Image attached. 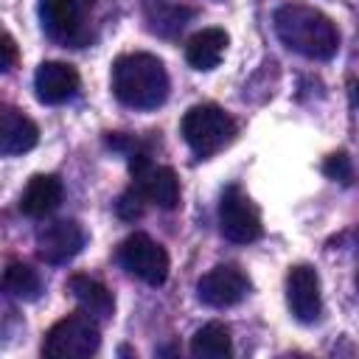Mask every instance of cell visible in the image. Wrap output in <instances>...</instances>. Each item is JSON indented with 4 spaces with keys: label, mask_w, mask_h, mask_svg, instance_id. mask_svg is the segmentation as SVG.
<instances>
[{
    "label": "cell",
    "mask_w": 359,
    "mask_h": 359,
    "mask_svg": "<svg viewBox=\"0 0 359 359\" xmlns=\"http://www.w3.org/2000/svg\"><path fill=\"white\" fill-rule=\"evenodd\" d=\"M39 20L50 39L79 45L84 39V17L79 0H39Z\"/></svg>",
    "instance_id": "8fae6325"
},
{
    "label": "cell",
    "mask_w": 359,
    "mask_h": 359,
    "mask_svg": "<svg viewBox=\"0 0 359 359\" xmlns=\"http://www.w3.org/2000/svg\"><path fill=\"white\" fill-rule=\"evenodd\" d=\"M121 266L149 286H160L168 278V252L146 233H132L118 247Z\"/></svg>",
    "instance_id": "52a82bcc"
},
{
    "label": "cell",
    "mask_w": 359,
    "mask_h": 359,
    "mask_svg": "<svg viewBox=\"0 0 359 359\" xmlns=\"http://www.w3.org/2000/svg\"><path fill=\"white\" fill-rule=\"evenodd\" d=\"M219 230L233 244H252L264 233L258 205L238 185H227L224 194H222V202H219Z\"/></svg>",
    "instance_id": "5b68a950"
},
{
    "label": "cell",
    "mask_w": 359,
    "mask_h": 359,
    "mask_svg": "<svg viewBox=\"0 0 359 359\" xmlns=\"http://www.w3.org/2000/svg\"><path fill=\"white\" fill-rule=\"evenodd\" d=\"M146 194L140 191V185H129L121 196H118V202H115V210H118V216L123 219V222H135V219H140L143 216V210H146Z\"/></svg>",
    "instance_id": "d6986e66"
},
{
    "label": "cell",
    "mask_w": 359,
    "mask_h": 359,
    "mask_svg": "<svg viewBox=\"0 0 359 359\" xmlns=\"http://www.w3.org/2000/svg\"><path fill=\"white\" fill-rule=\"evenodd\" d=\"M67 292L76 297V303L87 311V314H93L95 320H109L112 317V311H115V297H112V292L101 283V280H95V278H90V275H70L67 278Z\"/></svg>",
    "instance_id": "2e32d148"
},
{
    "label": "cell",
    "mask_w": 359,
    "mask_h": 359,
    "mask_svg": "<svg viewBox=\"0 0 359 359\" xmlns=\"http://www.w3.org/2000/svg\"><path fill=\"white\" fill-rule=\"evenodd\" d=\"M286 300L292 314L300 323H314L323 311V297H320V278L317 269L309 264H297L286 275Z\"/></svg>",
    "instance_id": "30bf717a"
},
{
    "label": "cell",
    "mask_w": 359,
    "mask_h": 359,
    "mask_svg": "<svg viewBox=\"0 0 359 359\" xmlns=\"http://www.w3.org/2000/svg\"><path fill=\"white\" fill-rule=\"evenodd\" d=\"M356 286H359V272H356Z\"/></svg>",
    "instance_id": "603a6c76"
},
{
    "label": "cell",
    "mask_w": 359,
    "mask_h": 359,
    "mask_svg": "<svg viewBox=\"0 0 359 359\" xmlns=\"http://www.w3.org/2000/svg\"><path fill=\"white\" fill-rule=\"evenodd\" d=\"M17 65V42L11 34H3V70H11Z\"/></svg>",
    "instance_id": "44dd1931"
},
{
    "label": "cell",
    "mask_w": 359,
    "mask_h": 359,
    "mask_svg": "<svg viewBox=\"0 0 359 359\" xmlns=\"http://www.w3.org/2000/svg\"><path fill=\"white\" fill-rule=\"evenodd\" d=\"M182 137L196 157H210L236 137V121L216 104H196L182 115Z\"/></svg>",
    "instance_id": "3957f363"
},
{
    "label": "cell",
    "mask_w": 359,
    "mask_h": 359,
    "mask_svg": "<svg viewBox=\"0 0 359 359\" xmlns=\"http://www.w3.org/2000/svg\"><path fill=\"white\" fill-rule=\"evenodd\" d=\"M247 292H250V278L236 264H219L196 280V297L210 309L236 306L238 300H244Z\"/></svg>",
    "instance_id": "ba28073f"
},
{
    "label": "cell",
    "mask_w": 359,
    "mask_h": 359,
    "mask_svg": "<svg viewBox=\"0 0 359 359\" xmlns=\"http://www.w3.org/2000/svg\"><path fill=\"white\" fill-rule=\"evenodd\" d=\"M36 143H39L36 123L28 115H22L20 109H14V107L6 104L0 109V151L6 157H14V154L31 151Z\"/></svg>",
    "instance_id": "4fadbf2b"
},
{
    "label": "cell",
    "mask_w": 359,
    "mask_h": 359,
    "mask_svg": "<svg viewBox=\"0 0 359 359\" xmlns=\"http://www.w3.org/2000/svg\"><path fill=\"white\" fill-rule=\"evenodd\" d=\"M79 70L67 62H42L34 73V90L42 104H65L79 90Z\"/></svg>",
    "instance_id": "7c38bea8"
},
{
    "label": "cell",
    "mask_w": 359,
    "mask_h": 359,
    "mask_svg": "<svg viewBox=\"0 0 359 359\" xmlns=\"http://www.w3.org/2000/svg\"><path fill=\"white\" fill-rule=\"evenodd\" d=\"M356 101H359V84H356Z\"/></svg>",
    "instance_id": "7402d4cb"
},
{
    "label": "cell",
    "mask_w": 359,
    "mask_h": 359,
    "mask_svg": "<svg viewBox=\"0 0 359 359\" xmlns=\"http://www.w3.org/2000/svg\"><path fill=\"white\" fill-rule=\"evenodd\" d=\"M272 22H275L278 39L289 50H294V53H300L306 59L328 62L339 50V31H337L334 20L325 17L314 6L286 3V6H280L275 11Z\"/></svg>",
    "instance_id": "6da1fadb"
},
{
    "label": "cell",
    "mask_w": 359,
    "mask_h": 359,
    "mask_svg": "<svg viewBox=\"0 0 359 359\" xmlns=\"http://www.w3.org/2000/svg\"><path fill=\"white\" fill-rule=\"evenodd\" d=\"M191 353L196 359H227L233 353V339L227 325L208 323L191 337Z\"/></svg>",
    "instance_id": "e0dca14e"
},
{
    "label": "cell",
    "mask_w": 359,
    "mask_h": 359,
    "mask_svg": "<svg viewBox=\"0 0 359 359\" xmlns=\"http://www.w3.org/2000/svg\"><path fill=\"white\" fill-rule=\"evenodd\" d=\"M323 174H325L328 180H337V182L348 185V182L353 180V163H351V157H348L345 151H334L331 157H325Z\"/></svg>",
    "instance_id": "ffe728a7"
},
{
    "label": "cell",
    "mask_w": 359,
    "mask_h": 359,
    "mask_svg": "<svg viewBox=\"0 0 359 359\" xmlns=\"http://www.w3.org/2000/svg\"><path fill=\"white\" fill-rule=\"evenodd\" d=\"M62 202V180L53 174H34L20 194V213L28 219H45Z\"/></svg>",
    "instance_id": "5bb4252c"
},
{
    "label": "cell",
    "mask_w": 359,
    "mask_h": 359,
    "mask_svg": "<svg viewBox=\"0 0 359 359\" xmlns=\"http://www.w3.org/2000/svg\"><path fill=\"white\" fill-rule=\"evenodd\" d=\"M126 157H129L132 182L140 185V191L146 194V199L154 202L163 210H174L180 205V180H177V171L168 168V165H154L151 163V154L143 146H137Z\"/></svg>",
    "instance_id": "8992f818"
},
{
    "label": "cell",
    "mask_w": 359,
    "mask_h": 359,
    "mask_svg": "<svg viewBox=\"0 0 359 359\" xmlns=\"http://www.w3.org/2000/svg\"><path fill=\"white\" fill-rule=\"evenodd\" d=\"M84 247V230L73 219H56L36 230V255L45 264H67Z\"/></svg>",
    "instance_id": "9c48e42d"
},
{
    "label": "cell",
    "mask_w": 359,
    "mask_h": 359,
    "mask_svg": "<svg viewBox=\"0 0 359 359\" xmlns=\"http://www.w3.org/2000/svg\"><path fill=\"white\" fill-rule=\"evenodd\" d=\"M227 42L230 36L224 28H202L185 42V62L194 70H213L222 62Z\"/></svg>",
    "instance_id": "9a60e30c"
},
{
    "label": "cell",
    "mask_w": 359,
    "mask_h": 359,
    "mask_svg": "<svg viewBox=\"0 0 359 359\" xmlns=\"http://www.w3.org/2000/svg\"><path fill=\"white\" fill-rule=\"evenodd\" d=\"M112 93L123 107L154 109L168 98L165 65L151 53H123L112 62Z\"/></svg>",
    "instance_id": "7a4b0ae2"
},
{
    "label": "cell",
    "mask_w": 359,
    "mask_h": 359,
    "mask_svg": "<svg viewBox=\"0 0 359 359\" xmlns=\"http://www.w3.org/2000/svg\"><path fill=\"white\" fill-rule=\"evenodd\" d=\"M3 286L11 297H20V300H34L39 294V275L28 266V264H20V261H11L3 272Z\"/></svg>",
    "instance_id": "ac0fdd59"
},
{
    "label": "cell",
    "mask_w": 359,
    "mask_h": 359,
    "mask_svg": "<svg viewBox=\"0 0 359 359\" xmlns=\"http://www.w3.org/2000/svg\"><path fill=\"white\" fill-rule=\"evenodd\" d=\"M101 345V331L93 314L73 311L53 323L42 339V353L50 359H87L98 351Z\"/></svg>",
    "instance_id": "277c9868"
}]
</instances>
